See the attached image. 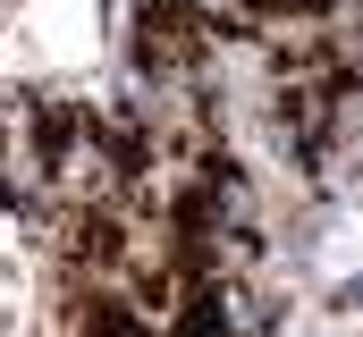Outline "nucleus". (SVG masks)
<instances>
[{"instance_id":"f257e3e1","label":"nucleus","mask_w":363,"mask_h":337,"mask_svg":"<svg viewBox=\"0 0 363 337\" xmlns=\"http://www.w3.org/2000/svg\"><path fill=\"white\" fill-rule=\"evenodd\" d=\"M211 42H220V34L203 25L194 0H135V17H127V59H135V76H152V84L203 76Z\"/></svg>"},{"instance_id":"f03ea898","label":"nucleus","mask_w":363,"mask_h":337,"mask_svg":"<svg viewBox=\"0 0 363 337\" xmlns=\"http://www.w3.org/2000/svg\"><path fill=\"white\" fill-rule=\"evenodd\" d=\"M169 337H237V329H228V321H220V312H211V304L194 295V304H186L178 321H169Z\"/></svg>"}]
</instances>
